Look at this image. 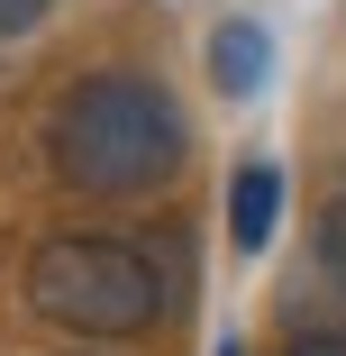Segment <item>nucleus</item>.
Segmentation results:
<instances>
[{
  "mask_svg": "<svg viewBox=\"0 0 346 356\" xmlns=\"http://www.w3.org/2000/svg\"><path fill=\"white\" fill-rule=\"evenodd\" d=\"M46 10H55V0H0V46L28 37V28H46Z\"/></svg>",
  "mask_w": 346,
  "mask_h": 356,
  "instance_id": "obj_6",
  "label": "nucleus"
},
{
  "mask_svg": "<svg viewBox=\"0 0 346 356\" xmlns=\"http://www.w3.org/2000/svg\"><path fill=\"white\" fill-rule=\"evenodd\" d=\"M182 156H191V119H182V101L155 74H137V64L83 74L55 101V119H46V165L83 201H155L182 174Z\"/></svg>",
  "mask_w": 346,
  "mask_h": 356,
  "instance_id": "obj_1",
  "label": "nucleus"
},
{
  "mask_svg": "<svg viewBox=\"0 0 346 356\" xmlns=\"http://www.w3.org/2000/svg\"><path fill=\"white\" fill-rule=\"evenodd\" d=\"M310 265H319V274L337 283V293H346V192L319 210V229H310Z\"/></svg>",
  "mask_w": 346,
  "mask_h": 356,
  "instance_id": "obj_5",
  "label": "nucleus"
},
{
  "mask_svg": "<svg viewBox=\"0 0 346 356\" xmlns=\"http://www.w3.org/2000/svg\"><path fill=\"white\" fill-rule=\"evenodd\" d=\"M264 74H273V37H264L255 19H219V37H210V83H219L228 101H255Z\"/></svg>",
  "mask_w": 346,
  "mask_h": 356,
  "instance_id": "obj_4",
  "label": "nucleus"
},
{
  "mask_svg": "<svg viewBox=\"0 0 346 356\" xmlns=\"http://www.w3.org/2000/svg\"><path fill=\"white\" fill-rule=\"evenodd\" d=\"M219 356H246V347H237V338H228V347H219Z\"/></svg>",
  "mask_w": 346,
  "mask_h": 356,
  "instance_id": "obj_8",
  "label": "nucleus"
},
{
  "mask_svg": "<svg viewBox=\"0 0 346 356\" xmlns=\"http://www.w3.org/2000/svg\"><path fill=\"white\" fill-rule=\"evenodd\" d=\"M28 311L64 338H146L173 311L164 238H119V229H55L28 256Z\"/></svg>",
  "mask_w": 346,
  "mask_h": 356,
  "instance_id": "obj_2",
  "label": "nucleus"
},
{
  "mask_svg": "<svg viewBox=\"0 0 346 356\" xmlns=\"http://www.w3.org/2000/svg\"><path fill=\"white\" fill-rule=\"evenodd\" d=\"M273 229H283V165L255 156L228 174V238H237V256H264Z\"/></svg>",
  "mask_w": 346,
  "mask_h": 356,
  "instance_id": "obj_3",
  "label": "nucleus"
},
{
  "mask_svg": "<svg viewBox=\"0 0 346 356\" xmlns=\"http://www.w3.org/2000/svg\"><path fill=\"white\" fill-rule=\"evenodd\" d=\"M292 356H346V329H310V338H292Z\"/></svg>",
  "mask_w": 346,
  "mask_h": 356,
  "instance_id": "obj_7",
  "label": "nucleus"
},
{
  "mask_svg": "<svg viewBox=\"0 0 346 356\" xmlns=\"http://www.w3.org/2000/svg\"><path fill=\"white\" fill-rule=\"evenodd\" d=\"M73 356H101V347H73Z\"/></svg>",
  "mask_w": 346,
  "mask_h": 356,
  "instance_id": "obj_9",
  "label": "nucleus"
}]
</instances>
